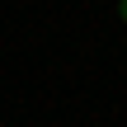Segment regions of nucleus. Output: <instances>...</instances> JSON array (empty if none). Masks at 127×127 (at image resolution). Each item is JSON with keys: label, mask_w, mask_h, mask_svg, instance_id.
Masks as SVG:
<instances>
[{"label": "nucleus", "mask_w": 127, "mask_h": 127, "mask_svg": "<svg viewBox=\"0 0 127 127\" xmlns=\"http://www.w3.org/2000/svg\"><path fill=\"white\" fill-rule=\"evenodd\" d=\"M118 19H123V24H127V0H118Z\"/></svg>", "instance_id": "nucleus-1"}]
</instances>
